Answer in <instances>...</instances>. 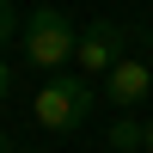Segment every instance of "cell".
I'll return each instance as SVG.
<instances>
[{"mask_svg":"<svg viewBox=\"0 0 153 153\" xmlns=\"http://www.w3.org/2000/svg\"><path fill=\"white\" fill-rule=\"evenodd\" d=\"M147 92H153V68H147V61H135V55H123L117 68L104 74V98H110L117 110H135Z\"/></svg>","mask_w":153,"mask_h":153,"instance_id":"obj_4","label":"cell"},{"mask_svg":"<svg viewBox=\"0 0 153 153\" xmlns=\"http://www.w3.org/2000/svg\"><path fill=\"white\" fill-rule=\"evenodd\" d=\"M6 92H12V61L0 55V98H6Z\"/></svg>","mask_w":153,"mask_h":153,"instance_id":"obj_7","label":"cell"},{"mask_svg":"<svg viewBox=\"0 0 153 153\" xmlns=\"http://www.w3.org/2000/svg\"><path fill=\"white\" fill-rule=\"evenodd\" d=\"M86 117H92V86H86V74H49V80L37 86V98H31V123L49 129V135L80 129Z\"/></svg>","mask_w":153,"mask_h":153,"instance_id":"obj_2","label":"cell"},{"mask_svg":"<svg viewBox=\"0 0 153 153\" xmlns=\"http://www.w3.org/2000/svg\"><path fill=\"white\" fill-rule=\"evenodd\" d=\"M147 153H153V117H147Z\"/></svg>","mask_w":153,"mask_h":153,"instance_id":"obj_8","label":"cell"},{"mask_svg":"<svg viewBox=\"0 0 153 153\" xmlns=\"http://www.w3.org/2000/svg\"><path fill=\"white\" fill-rule=\"evenodd\" d=\"M37 153H43V147H37Z\"/></svg>","mask_w":153,"mask_h":153,"instance_id":"obj_11","label":"cell"},{"mask_svg":"<svg viewBox=\"0 0 153 153\" xmlns=\"http://www.w3.org/2000/svg\"><path fill=\"white\" fill-rule=\"evenodd\" d=\"M129 55V25H117V19H92V25H80V49H74V68L86 74V80H104L117 61Z\"/></svg>","mask_w":153,"mask_h":153,"instance_id":"obj_3","label":"cell"},{"mask_svg":"<svg viewBox=\"0 0 153 153\" xmlns=\"http://www.w3.org/2000/svg\"><path fill=\"white\" fill-rule=\"evenodd\" d=\"M110 147H117V153H147V117L141 123H117V129H110Z\"/></svg>","mask_w":153,"mask_h":153,"instance_id":"obj_5","label":"cell"},{"mask_svg":"<svg viewBox=\"0 0 153 153\" xmlns=\"http://www.w3.org/2000/svg\"><path fill=\"white\" fill-rule=\"evenodd\" d=\"M19 49H25L31 68L61 74V68L74 61V49H80V25H74L61 6H37L31 19H25V31H19Z\"/></svg>","mask_w":153,"mask_h":153,"instance_id":"obj_1","label":"cell"},{"mask_svg":"<svg viewBox=\"0 0 153 153\" xmlns=\"http://www.w3.org/2000/svg\"><path fill=\"white\" fill-rule=\"evenodd\" d=\"M147 68H153V55H147Z\"/></svg>","mask_w":153,"mask_h":153,"instance_id":"obj_10","label":"cell"},{"mask_svg":"<svg viewBox=\"0 0 153 153\" xmlns=\"http://www.w3.org/2000/svg\"><path fill=\"white\" fill-rule=\"evenodd\" d=\"M0 153H12V147H6V135H0Z\"/></svg>","mask_w":153,"mask_h":153,"instance_id":"obj_9","label":"cell"},{"mask_svg":"<svg viewBox=\"0 0 153 153\" xmlns=\"http://www.w3.org/2000/svg\"><path fill=\"white\" fill-rule=\"evenodd\" d=\"M19 31H25V19H19V6H12V0H0V43H12Z\"/></svg>","mask_w":153,"mask_h":153,"instance_id":"obj_6","label":"cell"}]
</instances>
